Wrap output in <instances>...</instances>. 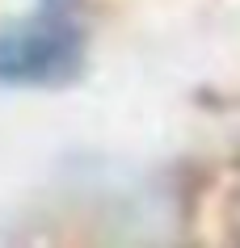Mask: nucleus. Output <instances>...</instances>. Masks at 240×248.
I'll use <instances>...</instances> for the list:
<instances>
[{"label": "nucleus", "instance_id": "nucleus-1", "mask_svg": "<svg viewBox=\"0 0 240 248\" xmlns=\"http://www.w3.org/2000/svg\"><path fill=\"white\" fill-rule=\"evenodd\" d=\"M84 67V30L64 9H42L34 17L0 30V84H67Z\"/></svg>", "mask_w": 240, "mask_h": 248}]
</instances>
